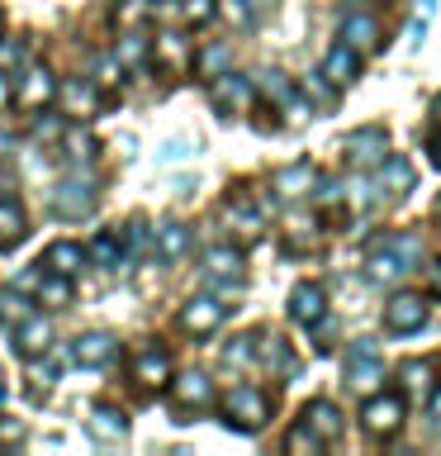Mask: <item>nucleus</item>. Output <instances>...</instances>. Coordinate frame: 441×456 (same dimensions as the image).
<instances>
[{
  "label": "nucleus",
  "mask_w": 441,
  "mask_h": 456,
  "mask_svg": "<svg viewBox=\"0 0 441 456\" xmlns=\"http://www.w3.org/2000/svg\"><path fill=\"white\" fill-rule=\"evenodd\" d=\"M351 5H361V0H351Z\"/></svg>",
  "instance_id": "obj_58"
},
{
  "label": "nucleus",
  "mask_w": 441,
  "mask_h": 456,
  "mask_svg": "<svg viewBox=\"0 0 441 456\" xmlns=\"http://www.w3.org/2000/svg\"><path fill=\"white\" fill-rule=\"evenodd\" d=\"M38 142H52V138H62L67 128H62V119H34V128H28Z\"/></svg>",
  "instance_id": "obj_45"
},
{
  "label": "nucleus",
  "mask_w": 441,
  "mask_h": 456,
  "mask_svg": "<svg viewBox=\"0 0 441 456\" xmlns=\"http://www.w3.org/2000/svg\"><path fill=\"white\" fill-rule=\"evenodd\" d=\"M327 314V295H323V285H313V281H299L294 290H290V319L294 323H304L313 328Z\"/></svg>",
  "instance_id": "obj_12"
},
{
  "label": "nucleus",
  "mask_w": 441,
  "mask_h": 456,
  "mask_svg": "<svg viewBox=\"0 0 441 456\" xmlns=\"http://www.w3.org/2000/svg\"><path fill=\"white\" fill-rule=\"evenodd\" d=\"M337 38L347 43V48H356V53H361V48H375V20L356 10V14H347V20H341Z\"/></svg>",
  "instance_id": "obj_26"
},
{
  "label": "nucleus",
  "mask_w": 441,
  "mask_h": 456,
  "mask_svg": "<svg viewBox=\"0 0 441 456\" xmlns=\"http://www.w3.org/2000/svg\"><path fill=\"white\" fill-rule=\"evenodd\" d=\"M313 185H318V171H313L309 162H294V167L276 171V191H280L285 200H299V195H309Z\"/></svg>",
  "instance_id": "obj_24"
},
{
  "label": "nucleus",
  "mask_w": 441,
  "mask_h": 456,
  "mask_svg": "<svg viewBox=\"0 0 441 456\" xmlns=\"http://www.w3.org/2000/svg\"><path fill=\"white\" fill-rule=\"evenodd\" d=\"M28 380H34V390H48V385H52V366L48 362L34 366V370H28Z\"/></svg>",
  "instance_id": "obj_48"
},
{
  "label": "nucleus",
  "mask_w": 441,
  "mask_h": 456,
  "mask_svg": "<svg viewBox=\"0 0 441 456\" xmlns=\"http://www.w3.org/2000/svg\"><path fill=\"white\" fill-rule=\"evenodd\" d=\"M14 100V81H10V71H0V110H5Z\"/></svg>",
  "instance_id": "obj_50"
},
{
  "label": "nucleus",
  "mask_w": 441,
  "mask_h": 456,
  "mask_svg": "<svg viewBox=\"0 0 441 456\" xmlns=\"http://www.w3.org/2000/svg\"><path fill=\"white\" fill-rule=\"evenodd\" d=\"M152 20V0H114V24L119 28H142Z\"/></svg>",
  "instance_id": "obj_32"
},
{
  "label": "nucleus",
  "mask_w": 441,
  "mask_h": 456,
  "mask_svg": "<svg viewBox=\"0 0 441 456\" xmlns=\"http://www.w3.org/2000/svg\"><path fill=\"white\" fill-rule=\"evenodd\" d=\"M204 276L219 290H242V252L237 248H209L204 252Z\"/></svg>",
  "instance_id": "obj_11"
},
{
  "label": "nucleus",
  "mask_w": 441,
  "mask_h": 456,
  "mask_svg": "<svg viewBox=\"0 0 441 456\" xmlns=\"http://www.w3.org/2000/svg\"><path fill=\"white\" fill-rule=\"evenodd\" d=\"M14 95H20L28 110H43L48 100H57V77L48 67H28L20 77V86H14Z\"/></svg>",
  "instance_id": "obj_14"
},
{
  "label": "nucleus",
  "mask_w": 441,
  "mask_h": 456,
  "mask_svg": "<svg viewBox=\"0 0 441 456\" xmlns=\"http://www.w3.org/2000/svg\"><path fill=\"white\" fill-rule=\"evenodd\" d=\"M341 152H347L351 167H380L384 157H389V134L375 124V128H356V134H347V142H341Z\"/></svg>",
  "instance_id": "obj_8"
},
{
  "label": "nucleus",
  "mask_w": 441,
  "mask_h": 456,
  "mask_svg": "<svg viewBox=\"0 0 441 456\" xmlns=\"http://www.w3.org/2000/svg\"><path fill=\"white\" fill-rule=\"evenodd\" d=\"M408 185H413V167H408V157H384L380 162V191L384 195H408Z\"/></svg>",
  "instance_id": "obj_27"
},
{
  "label": "nucleus",
  "mask_w": 441,
  "mask_h": 456,
  "mask_svg": "<svg viewBox=\"0 0 441 456\" xmlns=\"http://www.w3.org/2000/svg\"><path fill=\"white\" fill-rule=\"evenodd\" d=\"M228 62H233V48H228V43H209V48L195 53V71L204 81H213L219 71H228Z\"/></svg>",
  "instance_id": "obj_29"
},
{
  "label": "nucleus",
  "mask_w": 441,
  "mask_h": 456,
  "mask_svg": "<svg viewBox=\"0 0 441 456\" xmlns=\"http://www.w3.org/2000/svg\"><path fill=\"white\" fill-rule=\"evenodd\" d=\"M432 162L441 167V138H437V148H432Z\"/></svg>",
  "instance_id": "obj_53"
},
{
  "label": "nucleus",
  "mask_w": 441,
  "mask_h": 456,
  "mask_svg": "<svg viewBox=\"0 0 441 456\" xmlns=\"http://www.w3.org/2000/svg\"><path fill=\"white\" fill-rule=\"evenodd\" d=\"M256 352H261V362H266V366L285 370V376H294V370H299L294 352H285V342H280V338H266V342H261V347H256Z\"/></svg>",
  "instance_id": "obj_34"
},
{
  "label": "nucleus",
  "mask_w": 441,
  "mask_h": 456,
  "mask_svg": "<svg viewBox=\"0 0 441 456\" xmlns=\"http://www.w3.org/2000/svg\"><path fill=\"white\" fill-rule=\"evenodd\" d=\"M427 319H432V305L422 295H394L384 305V328L389 333H422Z\"/></svg>",
  "instance_id": "obj_6"
},
{
  "label": "nucleus",
  "mask_w": 441,
  "mask_h": 456,
  "mask_svg": "<svg viewBox=\"0 0 441 456\" xmlns=\"http://www.w3.org/2000/svg\"><path fill=\"white\" fill-rule=\"evenodd\" d=\"M384 376V362H380V347L370 338H356L351 352H347V385L356 390H365V385H375Z\"/></svg>",
  "instance_id": "obj_9"
},
{
  "label": "nucleus",
  "mask_w": 441,
  "mask_h": 456,
  "mask_svg": "<svg viewBox=\"0 0 441 456\" xmlns=\"http://www.w3.org/2000/svg\"><path fill=\"white\" fill-rule=\"evenodd\" d=\"M185 157H190V142H180V138L162 142V162H185Z\"/></svg>",
  "instance_id": "obj_46"
},
{
  "label": "nucleus",
  "mask_w": 441,
  "mask_h": 456,
  "mask_svg": "<svg viewBox=\"0 0 441 456\" xmlns=\"http://www.w3.org/2000/svg\"><path fill=\"white\" fill-rule=\"evenodd\" d=\"M270 419V399L261 390H252V385H237V390L223 395V423L237 428V433H256Z\"/></svg>",
  "instance_id": "obj_3"
},
{
  "label": "nucleus",
  "mask_w": 441,
  "mask_h": 456,
  "mask_svg": "<svg viewBox=\"0 0 441 456\" xmlns=\"http://www.w3.org/2000/svg\"><path fill=\"white\" fill-rule=\"evenodd\" d=\"M152 48H156V57H162L166 67H185V62H190V43H185L180 34H156Z\"/></svg>",
  "instance_id": "obj_33"
},
{
  "label": "nucleus",
  "mask_w": 441,
  "mask_h": 456,
  "mask_svg": "<svg viewBox=\"0 0 441 456\" xmlns=\"http://www.w3.org/2000/svg\"><path fill=\"white\" fill-rule=\"evenodd\" d=\"M57 100L67 105V114H95L100 110V86L91 77H71L57 86Z\"/></svg>",
  "instance_id": "obj_16"
},
{
  "label": "nucleus",
  "mask_w": 441,
  "mask_h": 456,
  "mask_svg": "<svg viewBox=\"0 0 441 456\" xmlns=\"http://www.w3.org/2000/svg\"><path fill=\"white\" fill-rule=\"evenodd\" d=\"M171 399H176L180 409H209L213 404V380L204 370H185V376L171 380Z\"/></svg>",
  "instance_id": "obj_13"
},
{
  "label": "nucleus",
  "mask_w": 441,
  "mask_h": 456,
  "mask_svg": "<svg viewBox=\"0 0 441 456\" xmlns=\"http://www.w3.org/2000/svg\"><path fill=\"white\" fill-rule=\"evenodd\" d=\"M404 385L408 390H427V385H432V362H408L404 366Z\"/></svg>",
  "instance_id": "obj_42"
},
{
  "label": "nucleus",
  "mask_w": 441,
  "mask_h": 456,
  "mask_svg": "<svg viewBox=\"0 0 441 456\" xmlns=\"http://www.w3.org/2000/svg\"><path fill=\"white\" fill-rule=\"evenodd\" d=\"M71 356H76L81 366H109L114 356H119V338H109V333H85V338H76Z\"/></svg>",
  "instance_id": "obj_18"
},
{
  "label": "nucleus",
  "mask_w": 441,
  "mask_h": 456,
  "mask_svg": "<svg viewBox=\"0 0 441 456\" xmlns=\"http://www.w3.org/2000/svg\"><path fill=\"white\" fill-rule=\"evenodd\" d=\"M180 20L195 24V28L213 24V20H219V0H185V5H180Z\"/></svg>",
  "instance_id": "obj_36"
},
{
  "label": "nucleus",
  "mask_w": 441,
  "mask_h": 456,
  "mask_svg": "<svg viewBox=\"0 0 441 456\" xmlns=\"http://www.w3.org/2000/svg\"><path fill=\"white\" fill-rule=\"evenodd\" d=\"M304 91L318 100V105H333V86H323L318 77H309V81H304Z\"/></svg>",
  "instance_id": "obj_47"
},
{
  "label": "nucleus",
  "mask_w": 441,
  "mask_h": 456,
  "mask_svg": "<svg viewBox=\"0 0 441 456\" xmlns=\"http://www.w3.org/2000/svg\"><path fill=\"white\" fill-rule=\"evenodd\" d=\"M28 314L34 309H28V299L20 290H0V319L5 323H20V319H28Z\"/></svg>",
  "instance_id": "obj_38"
},
{
  "label": "nucleus",
  "mask_w": 441,
  "mask_h": 456,
  "mask_svg": "<svg viewBox=\"0 0 441 456\" xmlns=\"http://www.w3.org/2000/svg\"><path fill=\"white\" fill-rule=\"evenodd\" d=\"M427 285H432V295H441V256L427 262Z\"/></svg>",
  "instance_id": "obj_49"
},
{
  "label": "nucleus",
  "mask_w": 441,
  "mask_h": 456,
  "mask_svg": "<svg viewBox=\"0 0 441 456\" xmlns=\"http://www.w3.org/2000/svg\"><path fill=\"white\" fill-rule=\"evenodd\" d=\"M14 347H20L24 356H38V352H48L52 347V323L43 319V314H28V319H20L14 323Z\"/></svg>",
  "instance_id": "obj_17"
},
{
  "label": "nucleus",
  "mask_w": 441,
  "mask_h": 456,
  "mask_svg": "<svg viewBox=\"0 0 441 456\" xmlns=\"http://www.w3.org/2000/svg\"><path fill=\"white\" fill-rule=\"evenodd\" d=\"M223 319H228V305H223V299H213V295H195V299H185V305H180V328H185V333H195V338L219 333Z\"/></svg>",
  "instance_id": "obj_5"
},
{
  "label": "nucleus",
  "mask_w": 441,
  "mask_h": 456,
  "mask_svg": "<svg viewBox=\"0 0 441 456\" xmlns=\"http://www.w3.org/2000/svg\"><path fill=\"white\" fill-rule=\"evenodd\" d=\"M43 266L57 271V276H76V271L85 266V248L81 242H71V238H57L48 252H43Z\"/></svg>",
  "instance_id": "obj_20"
},
{
  "label": "nucleus",
  "mask_w": 441,
  "mask_h": 456,
  "mask_svg": "<svg viewBox=\"0 0 441 456\" xmlns=\"http://www.w3.org/2000/svg\"><path fill=\"white\" fill-rule=\"evenodd\" d=\"M133 380L142 385V390H162V385H171V356H166V347H156V342L138 347L133 352Z\"/></svg>",
  "instance_id": "obj_10"
},
{
  "label": "nucleus",
  "mask_w": 441,
  "mask_h": 456,
  "mask_svg": "<svg viewBox=\"0 0 441 456\" xmlns=\"http://www.w3.org/2000/svg\"><path fill=\"white\" fill-rule=\"evenodd\" d=\"M432 423L441 428V385H437V390H432Z\"/></svg>",
  "instance_id": "obj_51"
},
{
  "label": "nucleus",
  "mask_w": 441,
  "mask_h": 456,
  "mask_svg": "<svg viewBox=\"0 0 441 456\" xmlns=\"http://www.w3.org/2000/svg\"><path fill=\"white\" fill-rule=\"evenodd\" d=\"M38 305L67 309V305H71V276H57V271H43V281H38Z\"/></svg>",
  "instance_id": "obj_30"
},
{
  "label": "nucleus",
  "mask_w": 441,
  "mask_h": 456,
  "mask_svg": "<svg viewBox=\"0 0 441 456\" xmlns=\"http://www.w3.org/2000/svg\"><path fill=\"white\" fill-rule=\"evenodd\" d=\"M24 62V48H20V38H0V71H14Z\"/></svg>",
  "instance_id": "obj_44"
},
{
  "label": "nucleus",
  "mask_w": 441,
  "mask_h": 456,
  "mask_svg": "<svg viewBox=\"0 0 441 456\" xmlns=\"http://www.w3.org/2000/svg\"><path fill=\"white\" fill-rule=\"evenodd\" d=\"M261 86H266V95L276 100V105H290V100H294V86L285 81L280 71H266V81H261Z\"/></svg>",
  "instance_id": "obj_41"
},
{
  "label": "nucleus",
  "mask_w": 441,
  "mask_h": 456,
  "mask_svg": "<svg viewBox=\"0 0 441 456\" xmlns=\"http://www.w3.org/2000/svg\"><path fill=\"white\" fill-rule=\"evenodd\" d=\"M209 95L223 114H247L252 100H256V86L247 77H237V71H219V77L209 81Z\"/></svg>",
  "instance_id": "obj_7"
},
{
  "label": "nucleus",
  "mask_w": 441,
  "mask_h": 456,
  "mask_svg": "<svg viewBox=\"0 0 441 456\" xmlns=\"http://www.w3.org/2000/svg\"><path fill=\"white\" fill-rule=\"evenodd\" d=\"M100 205V185L95 176H85V171H71V176L57 181V191H52V214L57 219H85Z\"/></svg>",
  "instance_id": "obj_2"
},
{
  "label": "nucleus",
  "mask_w": 441,
  "mask_h": 456,
  "mask_svg": "<svg viewBox=\"0 0 441 456\" xmlns=\"http://www.w3.org/2000/svg\"><path fill=\"white\" fill-rule=\"evenodd\" d=\"M91 81L100 86V91H114V86L124 81V62L114 53H105V57H95V71H91Z\"/></svg>",
  "instance_id": "obj_35"
},
{
  "label": "nucleus",
  "mask_w": 441,
  "mask_h": 456,
  "mask_svg": "<svg viewBox=\"0 0 441 456\" xmlns=\"http://www.w3.org/2000/svg\"><path fill=\"white\" fill-rule=\"evenodd\" d=\"M223 219L233 224V228H237L242 238H256V233H261V209H256V205H252L247 195H233V200H228Z\"/></svg>",
  "instance_id": "obj_25"
},
{
  "label": "nucleus",
  "mask_w": 441,
  "mask_h": 456,
  "mask_svg": "<svg viewBox=\"0 0 441 456\" xmlns=\"http://www.w3.org/2000/svg\"><path fill=\"white\" fill-rule=\"evenodd\" d=\"M408 262H418V238H380L365 256V276L375 285H389L408 271Z\"/></svg>",
  "instance_id": "obj_1"
},
{
  "label": "nucleus",
  "mask_w": 441,
  "mask_h": 456,
  "mask_svg": "<svg viewBox=\"0 0 441 456\" xmlns=\"http://www.w3.org/2000/svg\"><path fill=\"white\" fill-rule=\"evenodd\" d=\"M62 138H67V157H71V162H91V157H95V138L85 134V128H71V134H62Z\"/></svg>",
  "instance_id": "obj_37"
},
{
  "label": "nucleus",
  "mask_w": 441,
  "mask_h": 456,
  "mask_svg": "<svg viewBox=\"0 0 441 456\" xmlns=\"http://www.w3.org/2000/svg\"><path fill=\"white\" fill-rule=\"evenodd\" d=\"M437 214H441V200H437Z\"/></svg>",
  "instance_id": "obj_57"
},
{
  "label": "nucleus",
  "mask_w": 441,
  "mask_h": 456,
  "mask_svg": "<svg viewBox=\"0 0 441 456\" xmlns=\"http://www.w3.org/2000/svg\"><path fill=\"white\" fill-rule=\"evenodd\" d=\"M152 248H156V256H162V262H180V256L190 252V228L176 224V219H166V224L152 233Z\"/></svg>",
  "instance_id": "obj_19"
},
{
  "label": "nucleus",
  "mask_w": 441,
  "mask_h": 456,
  "mask_svg": "<svg viewBox=\"0 0 441 456\" xmlns=\"http://www.w3.org/2000/svg\"><path fill=\"white\" fill-rule=\"evenodd\" d=\"M0 404H5V390H0Z\"/></svg>",
  "instance_id": "obj_56"
},
{
  "label": "nucleus",
  "mask_w": 441,
  "mask_h": 456,
  "mask_svg": "<svg viewBox=\"0 0 441 456\" xmlns=\"http://www.w3.org/2000/svg\"><path fill=\"white\" fill-rule=\"evenodd\" d=\"M0 28H5V10H0Z\"/></svg>",
  "instance_id": "obj_55"
},
{
  "label": "nucleus",
  "mask_w": 441,
  "mask_h": 456,
  "mask_svg": "<svg viewBox=\"0 0 441 456\" xmlns=\"http://www.w3.org/2000/svg\"><path fill=\"white\" fill-rule=\"evenodd\" d=\"M24 233H28V224H24V205H20L14 195H0V252H10Z\"/></svg>",
  "instance_id": "obj_23"
},
{
  "label": "nucleus",
  "mask_w": 441,
  "mask_h": 456,
  "mask_svg": "<svg viewBox=\"0 0 441 456\" xmlns=\"http://www.w3.org/2000/svg\"><path fill=\"white\" fill-rule=\"evenodd\" d=\"M148 242H152V228L142 219H133V224H128V233H124V248L128 252H148Z\"/></svg>",
  "instance_id": "obj_43"
},
{
  "label": "nucleus",
  "mask_w": 441,
  "mask_h": 456,
  "mask_svg": "<svg viewBox=\"0 0 441 456\" xmlns=\"http://www.w3.org/2000/svg\"><path fill=\"white\" fill-rule=\"evenodd\" d=\"M408 419V404L398 395H370L361 404V428L370 437H394Z\"/></svg>",
  "instance_id": "obj_4"
},
{
  "label": "nucleus",
  "mask_w": 441,
  "mask_h": 456,
  "mask_svg": "<svg viewBox=\"0 0 441 456\" xmlns=\"http://www.w3.org/2000/svg\"><path fill=\"white\" fill-rule=\"evenodd\" d=\"M252 10H276V0H247Z\"/></svg>",
  "instance_id": "obj_52"
},
{
  "label": "nucleus",
  "mask_w": 441,
  "mask_h": 456,
  "mask_svg": "<svg viewBox=\"0 0 441 456\" xmlns=\"http://www.w3.org/2000/svg\"><path fill=\"white\" fill-rule=\"evenodd\" d=\"M148 53H152V38H142V28H124L119 48H114V57H119L124 67H138V62H148Z\"/></svg>",
  "instance_id": "obj_31"
},
{
  "label": "nucleus",
  "mask_w": 441,
  "mask_h": 456,
  "mask_svg": "<svg viewBox=\"0 0 441 456\" xmlns=\"http://www.w3.org/2000/svg\"><path fill=\"white\" fill-rule=\"evenodd\" d=\"M304 423H309L323 442H337V437H341V409L333 404V399H313V404L304 409Z\"/></svg>",
  "instance_id": "obj_21"
},
{
  "label": "nucleus",
  "mask_w": 441,
  "mask_h": 456,
  "mask_svg": "<svg viewBox=\"0 0 441 456\" xmlns=\"http://www.w3.org/2000/svg\"><path fill=\"white\" fill-rule=\"evenodd\" d=\"M85 262H95V266H119L124 262V242H119V233H95L91 242H85Z\"/></svg>",
  "instance_id": "obj_28"
},
{
  "label": "nucleus",
  "mask_w": 441,
  "mask_h": 456,
  "mask_svg": "<svg viewBox=\"0 0 441 456\" xmlns=\"http://www.w3.org/2000/svg\"><path fill=\"white\" fill-rule=\"evenodd\" d=\"M323 77L333 86H356V77H361V53L347 48V43H333L323 57Z\"/></svg>",
  "instance_id": "obj_15"
},
{
  "label": "nucleus",
  "mask_w": 441,
  "mask_h": 456,
  "mask_svg": "<svg viewBox=\"0 0 441 456\" xmlns=\"http://www.w3.org/2000/svg\"><path fill=\"white\" fill-rule=\"evenodd\" d=\"M252 356H256V338H233V342L223 347V362H228V366H247Z\"/></svg>",
  "instance_id": "obj_40"
},
{
  "label": "nucleus",
  "mask_w": 441,
  "mask_h": 456,
  "mask_svg": "<svg viewBox=\"0 0 441 456\" xmlns=\"http://www.w3.org/2000/svg\"><path fill=\"white\" fill-rule=\"evenodd\" d=\"M91 437H100V442H124V437H128V419H124V409H114V404H95V409H91Z\"/></svg>",
  "instance_id": "obj_22"
},
{
  "label": "nucleus",
  "mask_w": 441,
  "mask_h": 456,
  "mask_svg": "<svg viewBox=\"0 0 441 456\" xmlns=\"http://www.w3.org/2000/svg\"><path fill=\"white\" fill-rule=\"evenodd\" d=\"M323 447V437L313 433L309 423H299V428H290V437H285V452H318Z\"/></svg>",
  "instance_id": "obj_39"
},
{
  "label": "nucleus",
  "mask_w": 441,
  "mask_h": 456,
  "mask_svg": "<svg viewBox=\"0 0 441 456\" xmlns=\"http://www.w3.org/2000/svg\"><path fill=\"white\" fill-rule=\"evenodd\" d=\"M437 119H441V95H437Z\"/></svg>",
  "instance_id": "obj_54"
}]
</instances>
